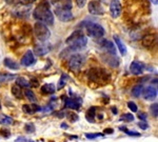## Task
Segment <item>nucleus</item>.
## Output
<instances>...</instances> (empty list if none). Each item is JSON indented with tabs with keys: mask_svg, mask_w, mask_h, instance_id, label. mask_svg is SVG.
I'll return each instance as SVG.
<instances>
[{
	"mask_svg": "<svg viewBox=\"0 0 158 142\" xmlns=\"http://www.w3.org/2000/svg\"><path fill=\"white\" fill-rule=\"evenodd\" d=\"M33 16L36 20L44 24L53 25L54 23V16L50 10V3L47 0H42L38 3V6L35 7L33 12Z\"/></svg>",
	"mask_w": 158,
	"mask_h": 142,
	"instance_id": "1",
	"label": "nucleus"
},
{
	"mask_svg": "<svg viewBox=\"0 0 158 142\" xmlns=\"http://www.w3.org/2000/svg\"><path fill=\"white\" fill-rule=\"evenodd\" d=\"M69 49L72 51H80L85 49L88 44V37L82 33V31H75L68 37L65 40Z\"/></svg>",
	"mask_w": 158,
	"mask_h": 142,
	"instance_id": "2",
	"label": "nucleus"
},
{
	"mask_svg": "<svg viewBox=\"0 0 158 142\" xmlns=\"http://www.w3.org/2000/svg\"><path fill=\"white\" fill-rule=\"evenodd\" d=\"M88 78L91 82L99 85L106 84L111 80V75L106 70L101 67H92L88 72Z\"/></svg>",
	"mask_w": 158,
	"mask_h": 142,
	"instance_id": "3",
	"label": "nucleus"
},
{
	"mask_svg": "<svg viewBox=\"0 0 158 142\" xmlns=\"http://www.w3.org/2000/svg\"><path fill=\"white\" fill-rule=\"evenodd\" d=\"M85 31L89 36L96 40L102 38L103 35L106 34L103 27L100 24L95 23V22H89L88 24H85Z\"/></svg>",
	"mask_w": 158,
	"mask_h": 142,
	"instance_id": "4",
	"label": "nucleus"
},
{
	"mask_svg": "<svg viewBox=\"0 0 158 142\" xmlns=\"http://www.w3.org/2000/svg\"><path fill=\"white\" fill-rule=\"evenodd\" d=\"M34 33L36 35L37 39L41 42H47V40L51 37V32L47 24L42 22H36L34 25Z\"/></svg>",
	"mask_w": 158,
	"mask_h": 142,
	"instance_id": "5",
	"label": "nucleus"
},
{
	"mask_svg": "<svg viewBox=\"0 0 158 142\" xmlns=\"http://www.w3.org/2000/svg\"><path fill=\"white\" fill-rule=\"evenodd\" d=\"M85 56L80 55V54H74L70 57L69 59V67H70L71 71H74V72H78L82 65L85 64Z\"/></svg>",
	"mask_w": 158,
	"mask_h": 142,
	"instance_id": "6",
	"label": "nucleus"
},
{
	"mask_svg": "<svg viewBox=\"0 0 158 142\" xmlns=\"http://www.w3.org/2000/svg\"><path fill=\"white\" fill-rule=\"evenodd\" d=\"M55 16L61 22H69L73 20V14L71 10L65 9V7H56L55 9Z\"/></svg>",
	"mask_w": 158,
	"mask_h": 142,
	"instance_id": "7",
	"label": "nucleus"
},
{
	"mask_svg": "<svg viewBox=\"0 0 158 142\" xmlns=\"http://www.w3.org/2000/svg\"><path fill=\"white\" fill-rule=\"evenodd\" d=\"M88 9H89V13H90L91 15L100 16V15L104 14L102 4H101V2L98 1V0H92V1L89 2Z\"/></svg>",
	"mask_w": 158,
	"mask_h": 142,
	"instance_id": "8",
	"label": "nucleus"
},
{
	"mask_svg": "<svg viewBox=\"0 0 158 142\" xmlns=\"http://www.w3.org/2000/svg\"><path fill=\"white\" fill-rule=\"evenodd\" d=\"M13 14L18 18H27L31 14V4L21 3L20 6H17L13 11Z\"/></svg>",
	"mask_w": 158,
	"mask_h": 142,
	"instance_id": "9",
	"label": "nucleus"
},
{
	"mask_svg": "<svg viewBox=\"0 0 158 142\" xmlns=\"http://www.w3.org/2000/svg\"><path fill=\"white\" fill-rule=\"evenodd\" d=\"M122 12V6L121 3L118 1V0H112L111 3H110V14H111V17L114 19L118 18L121 15Z\"/></svg>",
	"mask_w": 158,
	"mask_h": 142,
	"instance_id": "10",
	"label": "nucleus"
},
{
	"mask_svg": "<svg viewBox=\"0 0 158 142\" xmlns=\"http://www.w3.org/2000/svg\"><path fill=\"white\" fill-rule=\"evenodd\" d=\"M82 104V100L80 98H67L64 97V108L71 110L79 111Z\"/></svg>",
	"mask_w": 158,
	"mask_h": 142,
	"instance_id": "11",
	"label": "nucleus"
},
{
	"mask_svg": "<svg viewBox=\"0 0 158 142\" xmlns=\"http://www.w3.org/2000/svg\"><path fill=\"white\" fill-rule=\"evenodd\" d=\"M146 70V65L143 64L141 61H138V60H134L132 61V63L130 64V72L133 75H142Z\"/></svg>",
	"mask_w": 158,
	"mask_h": 142,
	"instance_id": "12",
	"label": "nucleus"
},
{
	"mask_svg": "<svg viewBox=\"0 0 158 142\" xmlns=\"http://www.w3.org/2000/svg\"><path fill=\"white\" fill-rule=\"evenodd\" d=\"M35 62H36V58L34 56V53L30 50L24 53V55L20 60V64L23 67H31V65L35 64Z\"/></svg>",
	"mask_w": 158,
	"mask_h": 142,
	"instance_id": "13",
	"label": "nucleus"
},
{
	"mask_svg": "<svg viewBox=\"0 0 158 142\" xmlns=\"http://www.w3.org/2000/svg\"><path fill=\"white\" fill-rule=\"evenodd\" d=\"M157 40V36L155 34H148L141 39V44L146 49H151L155 45Z\"/></svg>",
	"mask_w": 158,
	"mask_h": 142,
	"instance_id": "14",
	"label": "nucleus"
},
{
	"mask_svg": "<svg viewBox=\"0 0 158 142\" xmlns=\"http://www.w3.org/2000/svg\"><path fill=\"white\" fill-rule=\"evenodd\" d=\"M141 95H143V98L146 100H154L157 97V87L150 85V87L143 88Z\"/></svg>",
	"mask_w": 158,
	"mask_h": 142,
	"instance_id": "15",
	"label": "nucleus"
},
{
	"mask_svg": "<svg viewBox=\"0 0 158 142\" xmlns=\"http://www.w3.org/2000/svg\"><path fill=\"white\" fill-rule=\"evenodd\" d=\"M100 47L103 51H106V53L112 55H116V47L114 45V43L110 40L104 39L100 42Z\"/></svg>",
	"mask_w": 158,
	"mask_h": 142,
	"instance_id": "16",
	"label": "nucleus"
},
{
	"mask_svg": "<svg viewBox=\"0 0 158 142\" xmlns=\"http://www.w3.org/2000/svg\"><path fill=\"white\" fill-rule=\"evenodd\" d=\"M51 49H52V45L50 43H42V44H39V45H37V47H35L34 53L37 56H44L45 54H48V53L50 52Z\"/></svg>",
	"mask_w": 158,
	"mask_h": 142,
	"instance_id": "17",
	"label": "nucleus"
},
{
	"mask_svg": "<svg viewBox=\"0 0 158 142\" xmlns=\"http://www.w3.org/2000/svg\"><path fill=\"white\" fill-rule=\"evenodd\" d=\"M106 54H108V53H106ZM104 61L112 67H117L119 65V59L117 58L116 55L108 54L106 56V58H104Z\"/></svg>",
	"mask_w": 158,
	"mask_h": 142,
	"instance_id": "18",
	"label": "nucleus"
},
{
	"mask_svg": "<svg viewBox=\"0 0 158 142\" xmlns=\"http://www.w3.org/2000/svg\"><path fill=\"white\" fill-rule=\"evenodd\" d=\"M22 111H23L25 114L32 115V114H35V113H37V112L41 111V108L37 104H23Z\"/></svg>",
	"mask_w": 158,
	"mask_h": 142,
	"instance_id": "19",
	"label": "nucleus"
},
{
	"mask_svg": "<svg viewBox=\"0 0 158 142\" xmlns=\"http://www.w3.org/2000/svg\"><path fill=\"white\" fill-rule=\"evenodd\" d=\"M52 3L56 6V7H65V9H72V2L71 0H51Z\"/></svg>",
	"mask_w": 158,
	"mask_h": 142,
	"instance_id": "20",
	"label": "nucleus"
},
{
	"mask_svg": "<svg viewBox=\"0 0 158 142\" xmlns=\"http://www.w3.org/2000/svg\"><path fill=\"white\" fill-rule=\"evenodd\" d=\"M113 39H114V42H115L116 45H117V47H118V50H119V52H120V54L122 56H124V55L127 54V47L124 45V43L121 41V39L118 36H117V35H114Z\"/></svg>",
	"mask_w": 158,
	"mask_h": 142,
	"instance_id": "21",
	"label": "nucleus"
},
{
	"mask_svg": "<svg viewBox=\"0 0 158 142\" xmlns=\"http://www.w3.org/2000/svg\"><path fill=\"white\" fill-rule=\"evenodd\" d=\"M96 116H97V108L96 106H92L91 108H89V111L86 112L85 118L89 122H95Z\"/></svg>",
	"mask_w": 158,
	"mask_h": 142,
	"instance_id": "22",
	"label": "nucleus"
},
{
	"mask_svg": "<svg viewBox=\"0 0 158 142\" xmlns=\"http://www.w3.org/2000/svg\"><path fill=\"white\" fill-rule=\"evenodd\" d=\"M3 63L7 68H10V70H12V71H18L20 68L18 63L16 61H14L13 59H11V58H6Z\"/></svg>",
	"mask_w": 158,
	"mask_h": 142,
	"instance_id": "23",
	"label": "nucleus"
},
{
	"mask_svg": "<svg viewBox=\"0 0 158 142\" xmlns=\"http://www.w3.org/2000/svg\"><path fill=\"white\" fill-rule=\"evenodd\" d=\"M56 91V87L53 83H47V84L42 85L41 87V93L44 95H52Z\"/></svg>",
	"mask_w": 158,
	"mask_h": 142,
	"instance_id": "24",
	"label": "nucleus"
},
{
	"mask_svg": "<svg viewBox=\"0 0 158 142\" xmlns=\"http://www.w3.org/2000/svg\"><path fill=\"white\" fill-rule=\"evenodd\" d=\"M21 88L22 87H20L19 85H17V84L13 85L12 88H11L12 95L17 99H22V97H23V93H22Z\"/></svg>",
	"mask_w": 158,
	"mask_h": 142,
	"instance_id": "25",
	"label": "nucleus"
},
{
	"mask_svg": "<svg viewBox=\"0 0 158 142\" xmlns=\"http://www.w3.org/2000/svg\"><path fill=\"white\" fill-rule=\"evenodd\" d=\"M14 123V119L4 114H0V124L2 125H11Z\"/></svg>",
	"mask_w": 158,
	"mask_h": 142,
	"instance_id": "26",
	"label": "nucleus"
},
{
	"mask_svg": "<svg viewBox=\"0 0 158 142\" xmlns=\"http://www.w3.org/2000/svg\"><path fill=\"white\" fill-rule=\"evenodd\" d=\"M142 91H143V87L141 84H137L132 88V95L136 98H139L142 94Z\"/></svg>",
	"mask_w": 158,
	"mask_h": 142,
	"instance_id": "27",
	"label": "nucleus"
},
{
	"mask_svg": "<svg viewBox=\"0 0 158 142\" xmlns=\"http://www.w3.org/2000/svg\"><path fill=\"white\" fill-rule=\"evenodd\" d=\"M16 84L19 85L20 87H30V81L25 79L24 77H18L16 79Z\"/></svg>",
	"mask_w": 158,
	"mask_h": 142,
	"instance_id": "28",
	"label": "nucleus"
},
{
	"mask_svg": "<svg viewBox=\"0 0 158 142\" xmlns=\"http://www.w3.org/2000/svg\"><path fill=\"white\" fill-rule=\"evenodd\" d=\"M24 96L27 100L31 101V102H35V101H36V96H35V94L33 93L32 90H29V88L25 90L24 91Z\"/></svg>",
	"mask_w": 158,
	"mask_h": 142,
	"instance_id": "29",
	"label": "nucleus"
},
{
	"mask_svg": "<svg viewBox=\"0 0 158 142\" xmlns=\"http://www.w3.org/2000/svg\"><path fill=\"white\" fill-rule=\"evenodd\" d=\"M69 79L67 74H62L60 77L59 81H58V85H57V90H61L62 87H64L65 83H67V80Z\"/></svg>",
	"mask_w": 158,
	"mask_h": 142,
	"instance_id": "30",
	"label": "nucleus"
},
{
	"mask_svg": "<svg viewBox=\"0 0 158 142\" xmlns=\"http://www.w3.org/2000/svg\"><path fill=\"white\" fill-rule=\"evenodd\" d=\"M119 130L122 131L123 133H126L127 135H129V136H133V137H139L140 136V133H138V132L130 131L126 128V126H119Z\"/></svg>",
	"mask_w": 158,
	"mask_h": 142,
	"instance_id": "31",
	"label": "nucleus"
},
{
	"mask_svg": "<svg viewBox=\"0 0 158 142\" xmlns=\"http://www.w3.org/2000/svg\"><path fill=\"white\" fill-rule=\"evenodd\" d=\"M13 78H15V75H10V74H0V83L6 82L10 81Z\"/></svg>",
	"mask_w": 158,
	"mask_h": 142,
	"instance_id": "32",
	"label": "nucleus"
},
{
	"mask_svg": "<svg viewBox=\"0 0 158 142\" xmlns=\"http://www.w3.org/2000/svg\"><path fill=\"white\" fill-rule=\"evenodd\" d=\"M24 131L27 132V134H33V133H35L36 128H35V125L33 123H27L24 125Z\"/></svg>",
	"mask_w": 158,
	"mask_h": 142,
	"instance_id": "33",
	"label": "nucleus"
},
{
	"mask_svg": "<svg viewBox=\"0 0 158 142\" xmlns=\"http://www.w3.org/2000/svg\"><path fill=\"white\" fill-rule=\"evenodd\" d=\"M120 120L121 121H126V122H131V121L134 120V116L132 115L131 113L129 114H123V115L120 117Z\"/></svg>",
	"mask_w": 158,
	"mask_h": 142,
	"instance_id": "34",
	"label": "nucleus"
},
{
	"mask_svg": "<svg viewBox=\"0 0 158 142\" xmlns=\"http://www.w3.org/2000/svg\"><path fill=\"white\" fill-rule=\"evenodd\" d=\"M150 110H151L153 117L157 118V116H158V104H157V102L153 103V104L151 105V108H150Z\"/></svg>",
	"mask_w": 158,
	"mask_h": 142,
	"instance_id": "35",
	"label": "nucleus"
},
{
	"mask_svg": "<svg viewBox=\"0 0 158 142\" xmlns=\"http://www.w3.org/2000/svg\"><path fill=\"white\" fill-rule=\"evenodd\" d=\"M85 138H88L89 140H93L95 138H98V137H103L104 135L103 134H100V133H95V134H85Z\"/></svg>",
	"mask_w": 158,
	"mask_h": 142,
	"instance_id": "36",
	"label": "nucleus"
},
{
	"mask_svg": "<svg viewBox=\"0 0 158 142\" xmlns=\"http://www.w3.org/2000/svg\"><path fill=\"white\" fill-rule=\"evenodd\" d=\"M128 108L132 112H133V113H136V112L138 111V108H137L136 103L133 102V101H129V102H128Z\"/></svg>",
	"mask_w": 158,
	"mask_h": 142,
	"instance_id": "37",
	"label": "nucleus"
},
{
	"mask_svg": "<svg viewBox=\"0 0 158 142\" xmlns=\"http://www.w3.org/2000/svg\"><path fill=\"white\" fill-rule=\"evenodd\" d=\"M69 120L71 121V122H76V121L78 120V115L77 114H74V113H70V114H67Z\"/></svg>",
	"mask_w": 158,
	"mask_h": 142,
	"instance_id": "38",
	"label": "nucleus"
},
{
	"mask_svg": "<svg viewBox=\"0 0 158 142\" xmlns=\"http://www.w3.org/2000/svg\"><path fill=\"white\" fill-rule=\"evenodd\" d=\"M0 134H1V136L4 137V138H9V137L11 136V132H10V130H7V128H1V130H0Z\"/></svg>",
	"mask_w": 158,
	"mask_h": 142,
	"instance_id": "39",
	"label": "nucleus"
},
{
	"mask_svg": "<svg viewBox=\"0 0 158 142\" xmlns=\"http://www.w3.org/2000/svg\"><path fill=\"white\" fill-rule=\"evenodd\" d=\"M137 125H138L139 128H141V130H143V131L149 128V125H148V123L146 122V121H140V122H138Z\"/></svg>",
	"mask_w": 158,
	"mask_h": 142,
	"instance_id": "40",
	"label": "nucleus"
},
{
	"mask_svg": "<svg viewBox=\"0 0 158 142\" xmlns=\"http://www.w3.org/2000/svg\"><path fill=\"white\" fill-rule=\"evenodd\" d=\"M22 31H23L25 34H31V31H32V29H31V26L29 24H24L23 26H22Z\"/></svg>",
	"mask_w": 158,
	"mask_h": 142,
	"instance_id": "41",
	"label": "nucleus"
},
{
	"mask_svg": "<svg viewBox=\"0 0 158 142\" xmlns=\"http://www.w3.org/2000/svg\"><path fill=\"white\" fill-rule=\"evenodd\" d=\"M138 118L141 121H146L147 119H148V115H147L146 113H143V112H140V113L138 114Z\"/></svg>",
	"mask_w": 158,
	"mask_h": 142,
	"instance_id": "42",
	"label": "nucleus"
},
{
	"mask_svg": "<svg viewBox=\"0 0 158 142\" xmlns=\"http://www.w3.org/2000/svg\"><path fill=\"white\" fill-rule=\"evenodd\" d=\"M86 3V0H76V4L78 6V7H83Z\"/></svg>",
	"mask_w": 158,
	"mask_h": 142,
	"instance_id": "43",
	"label": "nucleus"
},
{
	"mask_svg": "<svg viewBox=\"0 0 158 142\" xmlns=\"http://www.w3.org/2000/svg\"><path fill=\"white\" fill-rule=\"evenodd\" d=\"M29 141V139L27 138H25V137L23 136H21V137H18V138L15 140V142H27Z\"/></svg>",
	"mask_w": 158,
	"mask_h": 142,
	"instance_id": "44",
	"label": "nucleus"
},
{
	"mask_svg": "<svg viewBox=\"0 0 158 142\" xmlns=\"http://www.w3.org/2000/svg\"><path fill=\"white\" fill-rule=\"evenodd\" d=\"M38 84H39V83H38V81L36 80V79H32L30 81V87H38Z\"/></svg>",
	"mask_w": 158,
	"mask_h": 142,
	"instance_id": "45",
	"label": "nucleus"
},
{
	"mask_svg": "<svg viewBox=\"0 0 158 142\" xmlns=\"http://www.w3.org/2000/svg\"><path fill=\"white\" fill-rule=\"evenodd\" d=\"M56 115H57V117L58 118H63L65 116V113L64 112H59V113H55Z\"/></svg>",
	"mask_w": 158,
	"mask_h": 142,
	"instance_id": "46",
	"label": "nucleus"
},
{
	"mask_svg": "<svg viewBox=\"0 0 158 142\" xmlns=\"http://www.w3.org/2000/svg\"><path fill=\"white\" fill-rule=\"evenodd\" d=\"M113 133H114L113 128H106V130H104V134H113Z\"/></svg>",
	"mask_w": 158,
	"mask_h": 142,
	"instance_id": "47",
	"label": "nucleus"
},
{
	"mask_svg": "<svg viewBox=\"0 0 158 142\" xmlns=\"http://www.w3.org/2000/svg\"><path fill=\"white\" fill-rule=\"evenodd\" d=\"M150 1H151V2H152V3L156 4V6H157V3H158V0H150Z\"/></svg>",
	"mask_w": 158,
	"mask_h": 142,
	"instance_id": "48",
	"label": "nucleus"
},
{
	"mask_svg": "<svg viewBox=\"0 0 158 142\" xmlns=\"http://www.w3.org/2000/svg\"><path fill=\"white\" fill-rule=\"evenodd\" d=\"M61 128H68V125H67V124H64V123H62V124H61Z\"/></svg>",
	"mask_w": 158,
	"mask_h": 142,
	"instance_id": "49",
	"label": "nucleus"
},
{
	"mask_svg": "<svg viewBox=\"0 0 158 142\" xmlns=\"http://www.w3.org/2000/svg\"><path fill=\"white\" fill-rule=\"evenodd\" d=\"M112 112H113L114 114H116V113H117V110H116V108H112Z\"/></svg>",
	"mask_w": 158,
	"mask_h": 142,
	"instance_id": "50",
	"label": "nucleus"
},
{
	"mask_svg": "<svg viewBox=\"0 0 158 142\" xmlns=\"http://www.w3.org/2000/svg\"><path fill=\"white\" fill-rule=\"evenodd\" d=\"M6 1L7 2V3H11V2H12V0H6Z\"/></svg>",
	"mask_w": 158,
	"mask_h": 142,
	"instance_id": "51",
	"label": "nucleus"
},
{
	"mask_svg": "<svg viewBox=\"0 0 158 142\" xmlns=\"http://www.w3.org/2000/svg\"><path fill=\"white\" fill-rule=\"evenodd\" d=\"M0 110H1V103H0Z\"/></svg>",
	"mask_w": 158,
	"mask_h": 142,
	"instance_id": "52",
	"label": "nucleus"
},
{
	"mask_svg": "<svg viewBox=\"0 0 158 142\" xmlns=\"http://www.w3.org/2000/svg\"><path fill=\"white\" fill-rule=\"evenodd\" d=\"M27 142H34V141H30V140H29V141H27Z\"/></svg>",
	"mask_w": 158,
	"mask_h": 142,
	"instance_id": "53",
	"label": "nucleus"
}]
</instances>
